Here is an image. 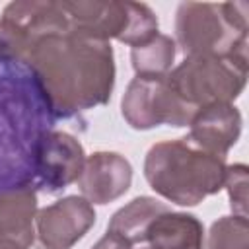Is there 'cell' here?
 Masks as SVG:
<instances>
[{
	"label": "cell",
	"mask_w": 249,
	"mask_h": 249,
	"mask_svg": "<svg viewBox=\"0 0 249 249\" xmlns=\"http://www.w3.org/2000/svg\"><path fill=\"white\" fill-rule=\"evenodd\" d=\"M146 241L152 249H202L204 230L193 214L167 210L148 226Z\"/></svg>",
	"instance_id": "cell-12"
},
{
	"label": "cell",
	"mask_w": 249,
	"mask_h": 249,
	"mask_svg": "<svg viewBox=\"0 0 249 249\" xmlns=\"http://www.w3.org/2000/svg\"><path fill=\"white\" fill-rule=\"evenodd\" d=\"M140 249H152V247H148V245H146V247H140Z\"/></svg>",
	"instance_id": "cell-19"
},
{
	"label": "cell",
	"mask_w": 249,
	"mask_h": 249,
	"mask_svg": "<svg viewBox=\"0 0 249 249\" xmlns=\"http://www.w3.org/2000/svg\"><path fill=\"white\" fill-rule=\"evenodd\" d=\"M206 249H249V224L245 216H224L210 228Z\"/></svg>",
	"instance_id": "cell-15"
},
{
	"label": "cell",
	"mask_w": 249,
	"mask_h": 249,
	"mask_svg": "<svg viewBox=\"0 0 249 249\" xmlns=\"http://www.w3.org/2000/svg\"><path fill=\"white\" fill-rule=\"evenodd\" d=\"M49 103L58 115L103 105L113 91L115 62L107 41L72 29L39 39L27 60Z\"/></svg>",
	"instance_id": "cell-1"
},
{
	"label": "cell",
	"mask_w": 249,
	"mask_h": 249,
	"mask_svg": "<svg viewBox=\"0 0 249 249\" xmlns=\"http://www.w3.org/2000/svg\"><path fill=\"white\" fill-rule=\"evenodd\" d=\"M224 187L230 193L231 208L237 216L247 218V167L243 163H235L226 167Z\"/></svg>",
	"instance_id": "cell-17"
},
{
	"label": "cell",
	"mask_w": 249,
	"mask_h": 249,
	"mask_svg": "<svg viewBox=\"0 0 249 249\" xmlns=\"http://www.w3.org/2000/svg\"><path fill=\"white\" fill-rule=\"evenodd\" d=\"M169 206L152 198V196H138L130 200L126 206L117 210L107 226L109 231L124 237L130 245L144 243L146 241V230L148 226L163 212H167Z\"/></svg>",
	"instance_id": "cell-13"
},
{
	"label": "cell",
	"mask_w": 249,
	"mask_h": 249,
	"mask_svg": "<svg viewBox=\"0 0 249 249\" xmlns=\"http://www.w3.org/2000/svg\"><path fill=\"white\" fill-rule=\"evenodd\" d=\"M95 224V210L84 196H64L35 216L37 249H72Z\"/></svg>",
	"instance_id": "cell-6"
},
{
	"label": "cell",
	"mask_w": 249,
	"mask_h": 249,
	"mask_svg": "<svg viewBox=\"0 0 249 249\" xmlns=\"http://www.w3.org/2000/svg\"><path fill=\"white\" fill-rule=\"evenodd\" d=\"M70 29L84 37L119 39L128 27V2H60Z\"/></svg>",
	"instance_id": "cell-11"
},
{
	"label": "cell",
	"mask_w": 249,
	"mask_h": 249,
	"mask_svg": "<svg viewBox=\"0 0 249 249\" xmlns=\"http://www.w3.org/2000/svg\"><path fill=\"white\" fill-rule=\"evenodd\" d=\"M189 126V138L196 146L224 158L239 138L241 115L231 103H212L200 107L191 119Z\"/></svg>",
	"instance_id": "cell-10"
},
{
	"label": "cell",
	"mask_w": 249,
	"mask_h": 249,
	"mask_svg": "<svg viewBox=\"0 0 249 249\" xmlns=\"http://www.w3.org/2000/svg\"><path fill=\"white\" fill-rule=\"evenodd\" d=\"M226 160L196 146L189 136L154 144L146 154L148 185L165 200L195 206L226 181Z\"/></svg>",
	"instance_id": "cell-2"
},
{
	"label": "cell",
	"mask_w": 249,
	"mask_h": 249,
	"mask_svg": "<svg viewBox=\"0 0 249 249\" xmlns=\"http://www.w3.org/2000/svg\"><path fill=\"white\" fill-rule=\"evenodd\" d=\"M175 58V41L167 35L158 33L152 41L132 47L130 60L136 76L142 78H161L171 72Z\"/></svg>",
	"instance_id": "cell-14"
},
{
	"label": "cell",
	"mask_w": 249,
	"mask_h": 249,
	"mask_svg": "<svg viewBox=\"0 0 249 249\" xmlns=\"http://www.w3.org/2000/svg\"><path fill=\"white\" fill-rule=\"evenodd\" d=\"M132 181V167L117 152H95L86 158L78 177L82 196L93 204H107L124 195Z\"/></svg>",
	"instance_id": "cell-8"
},
{
	"label": "cell",
	"mask_w": 249,
	"mask_h": 249,
	"mask_svg": "<svg viewBox=\"0 0 249 249\" xmlns=\"http://www.w3.org/2000/svg\"><path fill=\"white\" fill-rule=\"evenodd\" d=\"M247 54H191L167 74L169 86L193 109L231 103L245 88Z\"/></svg>",
	"instance_id": "cell-4"
},
{
	"label": "cell",
	"mask_w": 249,
	"mask_h": 249,
	"mask_svg": "<svg viewBox=\"0 0 249 249\" xmlns=\"http://www.w3.org/2000/svg\"><path fill=\"white\" fill-rule=\"evenodd\" d=\"M37 196L27 185L0 189V249H29L35 243Z\"/></svg>",
	"instance_id": "cell-9"
},
{
	"label": "cell",
	"mask_w": 249,
	"mask_h": 249,
	"mask_svg": "<svg viewBox=\"0 0 249 249\" xmlns=\"http://www.w3.org/2000/svg\"><path fill=\"white\" fill-rule=\"evenodd\" d=\"M91 249H132V245L124 237H121V235H117V233L107 230V233Z\"/></svg>",
	"instance_id": "cell-18"
},
{
	"label": "cell",
	"mask_w": 249,
	"mask_h": 249,
	"mask_svg": "<svg viewBox=\"0 0 249 249\" xmlns=\"http://www.w3.org/2000/svg\"><path fill=\"white\" fill-rule=\"evenodd\" d=\"M33 163L43 183L51 191H58L68 183L78 181L86 163V154L82 144L74 136L66 132L47 130L41 132L35 144Z\"/></svg>",
	"instance_id": "cell-7"
},
{
	"label": "cell",
	"mask_w": 249,
	"mask_h": 249,
	"mask_svg": "<svg viewBox=\"0 0 249 249\" xmlns=\"http://www.w3.org/2000/svg\"><path fill=\"white\" fill-rule=\"evenodd\" d=\"M247 2H185L177 10L175 33L191 54H247Z\"/></svg>",
	"instance_id": "cell-3"
},
{
	"label": "cell",
	"mask_w": 249,
	"mask_h": 249,
	"mask_svg": "<svg viewBox=\"0 0 249 249\" xmlns=\"http://www.w3.org/2000/svg\"><path fill=\"white\" fill-rule=\"evenodd\" d=\"M158 35V19L154 12L140 2H128V27L121 37V43L130 47L144 45Z\"/></svg>",
	"instance_id": "cell-16"
},
{
	"label": "cell",
	"mask_w": 249,
	"mask_h": 249,
	"mask_svg": "<svg viewBox=\"0 0 249 249\" xmlns=\"http://www.w3.org/2000/svg\"><path fill=\"white\" fill-rule=\"evenodd\" d=\"M123 117L132 128H154L160 124L187 126L196 109L187 105L169 86L167 76H136L123 95Z\"/></svg>",
	"instance_id": "cell-5"
}]
</instances>
